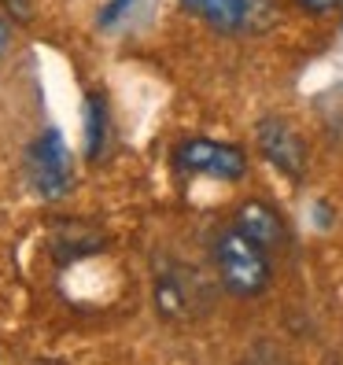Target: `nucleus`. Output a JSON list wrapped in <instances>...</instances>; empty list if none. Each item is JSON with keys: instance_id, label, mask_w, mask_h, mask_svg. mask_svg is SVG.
<instances>
[{"instance_id": "nucleus-4", "label": "nucleus", "mask_w": 343, "mask_h": 365, "mask_svg": "<svg viewBox=\"0 0 343 365\" xmlns=\"http://www.w3.org/2000/svg\"><path fill=\"white\" fill-rule=\"evenodd\" d=\"M188 11H196L207 26L218 34H251L266 30L277 19L273 0H181Z\"/></svg>"}, {"instance_id": "nucleus-2", "label": "nucleus", "mask_w": 343, "mask_h": 365, "mask_svg": "<svg viewBox=\"0 0 343 365\" xmlns=\"http://www.w3.org/2000/svg\"><path fill=\"white\" fill-rule=\"evenodd\" d=\"M174 166L192 178H214V181H240L247 174V155L237 144L207 140V137H188L178 144Z\"/></svg>"}, {"instance_id": "nucleus-10", "label": "nucleus", "mask_w": 343, "mask_h": 365, "mask_svg": "<svg viewBox=\"0 0 343 365\" xmlns=\"http://www.w3.org/2000/svg\"><path fill=\"white\" fill-rule=\"evenodd\" d=\"M0 8H4L11 19H30V11H34L30 0H0Z\"/></svg>"}, {"instance_id": "nucleus-7", "label": "nucleus", "mask_w": 343, "mask_h": 365, "mask_svg": "<svg viewBox=\"0 0 343 365\" xmlns=\"http://www.w3.org/2000/svg\"><path fill=\"white\" fill-rule=\"evenodd\" d=\"M232 225L244 229L255 244H262L266 251H281L288 244V229H285V218L277 214L270 203L262 200H251L237 210V218H232Z\"/></svg>"}, {"instance_id": "nucleus-3", "label": "nucleus", "mask_w": 343, "mask_h": 365, "mask_svg": "<svg viewBox=\"0 0 343 365\" xmlns=\"http://www.w3.org/2000/svg\"><path fill=\"white\" fill-rule=\"evenodd\" d=\"M26 174L30 185L41 192L45 200H63L74 185V163L63 137L56 130H45L26 152Z\"/></svg>"}, {"instance_id": "nucleus-9", "label": "nucleus", "mask_w": 343, "mask_h": 365, "mask_svg": "<svg viewBox=\"0 0 343 365\" xmlns=\"http://www.w3.org/2000/svg\"><path fill=\"white\" fill-rule=\"evenodd\" d=\"M130 8H133V0H111V4H107V8L100 11V26H115L118 19H122L126 11H130Z\"/></svg>"}, {"instance_id": "nucleus-12", "label": "nucleus", "mask_w": 343, "mask_h": 365, "mask_svg": "<svg viewBox=\"0 0 343 365\" xmlns=\"http://www.w3.org/2000/svg\"><path fill=\"white\" fill-rule=\"evenodd\" d=\"M8 45H11V30H8V23L0 19V56L8 52Z\"/></svg>"}, {"instance_id": "nucleus-6", "label": "nucleus", "mask_w": 343, "mask_h": 365, "mask_svg": "<svg viewBox=\"0 0 343 365\" xmlns=\"http://www.w3.org/2000/svg\"><path fill=\"white\" fill-rule=\"evenodd\" d=\"M200 277L188 269H170L155 281V310L166 321H185L200 310Z\"/></svg>"}, {"instance_id": "nucleus-8", "label": "nucleus", "mask_w": 343, "mask_h": 365, "mask_svg": "<svg viewBox=\"0 0 343 365\" xmlns=\"http://www.w3.org/2000/svg\"><path fill=\"white\" fill-rule=\"evenodd\" d=\"M107 144V103L100 93L85 96V155L100 159Z\"/></svg>"}, {"instance_id": "nucleus-1", "label": "nucleus", "mask_w": 343, "mask_h": 365, "mask_svg": "<svg viewBox=\"0 0 343 365\" xmlns=\"http://www.w3.org/2000/svg\"><path fill=\"white\" fill-rule=\"evenodd\" d=\"M210 259H214L218 281L229 295L251 299V295H262L270 288V251L262 244H255L237 225H229L214 236Z\"/></svg>"}, {"instance_id": "nucleus-11", "label": "nucleus", "mask_w": 343, "mask_h": 365, "mask_svg": "<svg viewBox=\"0 0 343 365\" xmlns=\"http://www.w3.org/2000/svg\"><path fill=\"white\" fill-rule=\"evenodd\" d=\"M295 4L303 8V11H310V15H329L339 0H295Z\"/></svg>"}, {"instance_id": "nucleus-5", "label": "nucleus", "mask_w": 343, "mask_h": 365, "mask_svg": "<svg viewBox=\"0 0 343 365\" xmlns=\"http://www.w3.org/2000/svg\"><path fill=\"white\" fill-rule=\"evenodd\" d=\"M255 140H259V152L266 155V163L285 174L288 181H303L307 174V140L299 137V130L285 118H262L255 125Z\"/></svg>"}]
</instances>
